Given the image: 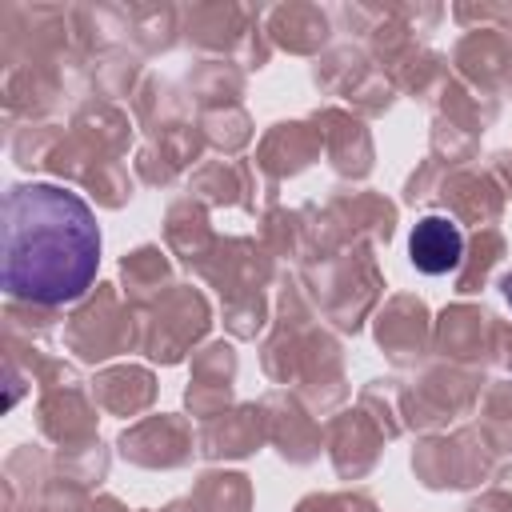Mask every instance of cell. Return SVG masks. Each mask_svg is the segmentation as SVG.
Returning a JSON list of instances; mask_svg holds the SVG:
<instances>
[{"instance_id":"obj_1","label":"cell","mask_w":512,"mask_h":512,"mask_svg":"<svg viewBox=\"0 0 512 512\" xmlns=\"http://www.w3.org/2000/svg\"><path fill=\"white\" fill-rule=\"evenodd\" d=\"M0 276L12 300L40 308L72 304L100 268V224L84 196L64 184L32 180L4 196Z\"/></svg>"},{"instance_id":"obj_2","label":"cell","mask_w":512,"mask_h":512,"mask_svg":"<svg viewBox=\"0 0 512 512\" xmlns=\"http://www.w3.org/2000/svg\"><path fill=\"white\" fill-rule=\"evenodd\" d=\"M408 256L424 276H448L464 260V232L452 216H420L408 236Z\"/></svg>"},{"instance_id":"obj_3","label":"cell","mask_w":512,"mask_h":512,"mask_svg":"<svg viewBox=\"0 0 512 512\" xmlns=\"http://www.w3.org/2000/svg\"><path fill=\"white\" fill-rule=\"evenodd\" d=\"M500 288H504V300H508V308H512V272L504 276V284H500Z\"/></svg>"}]
</instances>
